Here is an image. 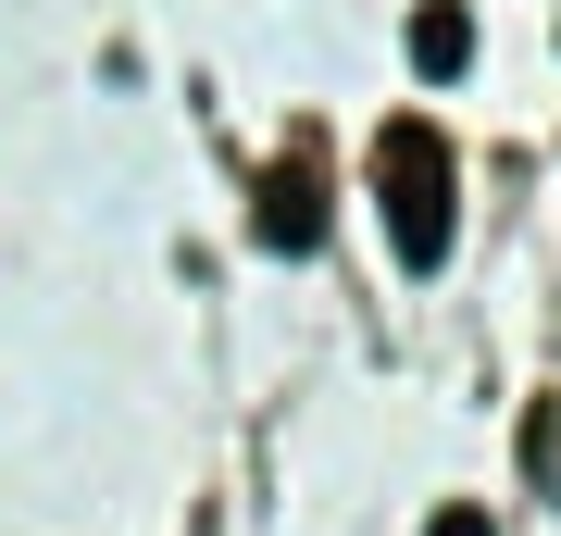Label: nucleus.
I'll return each mask as SVG.
<instances>
[{
  "label": "nucleus",
  "instance_id": "7ed1b4c3",
  "mask_svg": "<svg viewBox=\"0 0 561 536\" xmlns=\"http://www.w3.org/2000/svg\"><path fill=\"white\" fill-rule=\"evenodd\" d=\"M461 62H474V13H461V0H424V13H412V76L449 88Z\"/></svg>",
  "mask_w": 561,
  "mask_h": 536
},
{
  "label": "nucleus",
  "instance_id": "f257e3e1",
  "mask_svg": "<svg viewBox=\"0 0 561 536\" xmlns=\"http://www.w3.org/2000/svg\"><path fill=\"white\" fill-rule=\"evenodd\" d=\"M375 199H387V250H400L412 275H437L449 238H461V175H449V138L424 113H400L375 138Z\"/></svg>",
  "mask_w": 561,
  "mask_h": 536
},
{
  "label": "nucleus",
  "instance_id": "20e7f679",
  "mask_svg": "<svg viewBox=\"0 0 561 536\" xmlns=\"http://www.w3.org/2000/svg\"><path fill=\"white\" fill-rule=\"evenodd\" d=\"M424 536H500V524H486V512H474V499H449V512H437V524H424Z\"/></svg>",
  "mask_w": 561,
  "mask_h": 536
},
{
  "label": "nucleus",
  "instance_id": "f03ea898",
  "mask_svg": "<svg viewBox=\"0 0 561 536\" xmlns=\"http://www.w3.org/2000/svg\"><path fill=\"white\" fill-rule=\"evenodd\" d=\"M250 225H262V250H287V262H300V250L324 238V175H312L300 150H287L275 175H262V213H250Z\"/></svg>",
  "mask_w": 561,
  "mask_h": 536
}]
</instances>
